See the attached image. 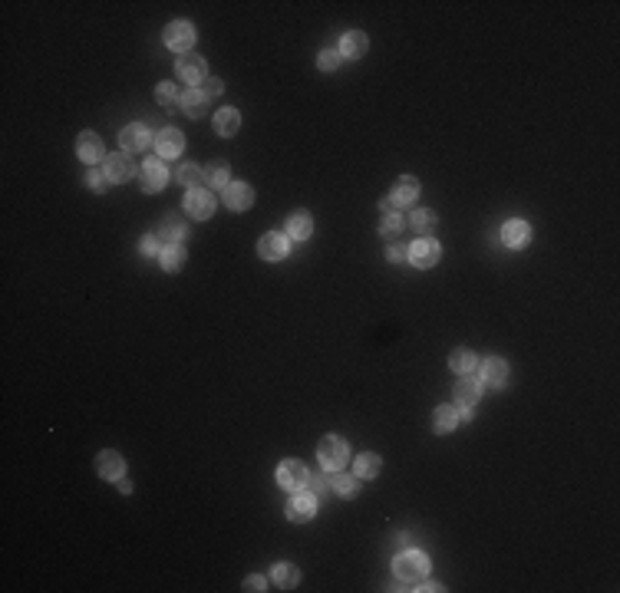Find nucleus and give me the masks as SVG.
Masks as SVG:
<instances>
[{
  "instance_id": "b1692460",
  "label": "nucleus",
  "mask_w": 620,
  "mask_h": 593,
  "mask_svg": "<svg viewBox=\"0 0 620 593\" xmlns=\"http://www.w3.org/2000/svg\"><path fill=\"white\" fill-rule=\"evenodd\" d=\"M379 468H383V462H379V455H373V452H363V455H356V465H353V472H356V478H377L379 475Z\"/></svg>"
},
{
  "instance_id": "4be33fe9",
  "label": "nucleus",
  "mask_w": 620,
  "mask_h": 593,
  "mask_svg": "<svg viewBox=\"0 0 620 593\" xmlns=\"http://www.w3.org/2000/svg\"><path fill=\"white\" fill-rule=\"evenodd\" d=\"M310 231H314V221H310V214H307V212H294L291 218H287V234H291V238L307 241V238H310Z\"/></svg>"
},
{
  "instance_id": "dca6fc26",
  "label": "nucleus",
  "mask_w": 620,
  "mask_h": 593,
  "mask_svg": "<svg viewBox=\"0 0 620 593\" xmlns=\"http://www.w3.org/2000/svg\"><path fill=\"white\" fill-rule=\"evenodd\" d=\"M155 149H159L162 159H172V155H178L185 149V135L178 129H162L155 135Z\"/></svg>"
},
{
  "instance_id": "ddd939ff",
  "label": "nucleus",
  "mask_w": 620,
  "mask_h": 593,
  "mask_svg": "<svg viewBox=\"0 0 620 593\" xmlns=\"http://www.w3.org/2000/svg\"><path fill=\"white\" fill-rule=\"evenodd\" d=\"M96 472L106 478V482H119L126 475V462H122L119 452H99L96 455Z\"/></svg>"
},
{
  "instance_id": "4468645a",
  "label": "nucleus",
  "mask_w": 620,
  "mask_h": 593,
  "mask_svg": "<svg viewBox=\"0 0 620 593\" xmlns=\"http://www.w3.org/2000/svg\"><path fill=\"white\" fill-rule=\"evenodd\" d=\"M478 372H482V382H485V386H505V379H509V362L499 360V356H488V360L478 366Z\"/></svg>"
},
{
  "instance_id": "0eeeda50",
  "label": "nucleus",
  "mask_w": 620,
  "mask_h": 593,
  "mask_svg": "<svg viewBox=\"0 0 620 593\" xmlns=\"http://www.w3.org/2000/svg\"><path fill=\"white\" fill-rule=\"evenodd\" d=\"M135 175V161L129 159V152H112L106 155V178L109 181H129Z\"/></svg>"
},
{
  "instance_id": "7ed1b4c3",
  "label": "nucleus",
  "mask_w": 620,
  "mask_h": 593,
  "mask_svg": "<svg viewBox=\"0 0 620 593\" xmlns=\"http://www.w3.org/2000/svg\"><path fill=\"white\" fill-rule=\"evenodd\" d=\"M277 482H281L284 491H300V488H307V482H310V472H307L304 462L291 458V462H284L277 468Z\"/></svg>"
},
{
  "instance_id": "c9c22d12",
  "label": "nucleus",
  "mask_w": 620,
  "mask_h": 593,
  "mask_svg": "<svg viewBox=\"0 0 620 593\" xmlns=\"http://www.w3.org/2000/svg\"><path fill=\"white\" fill-rule=\"evenodd\" d=\"M413 224H416V231H419V234H429L432 228H436V212L423 208V212L413 214Z\"/></svg>"
},
{
  "instance_id": "393cba45",
  "label": "nucleus",
  "mask_w": 620,
  "mask_h": 593,
  "mask_svg": "<svg viewBox=\"0 0 620 593\" xmlns=\"http://www.w3.org/2000/svg\"><path fill=\"white\" fill-rule=\"evenodd\" d=\"M478 396H482V382H475V379H468V376H462V379L456 382V399L462 405H472V403H478Z\"/></svg>"
},
{
  "instance_id": "7c9ffc66",
  "label": "nucleus",
  "mask_w": 620,
  "mask_h": 593,
  "mask_svg": "<svg viewBox=\"0 0 620 593\" xmlns=\"http://www.w3.org/2000/svg\"><path fill=\"white\" fill-rule=\"evenodd\" d=\"M185 264V247L182 244H172V247H165L162 251V267L165 271H182Z\"/></svg>"
},
{
  "instance_id": "cd10ccee",
  "label": "nucleus",
  "mask_w": 620,
  "mask_h": 593,
  "mask_svg": "<svg viewBox=\"0 0 620 593\" xmlns=\"http://www.w3.org/2000/svg\"><path fill=\"white\" fill-rule=\"evenodd\" d=\"M178 185H185V188H205V171H202V165H182L178 169Z\"/></svg>"
},
{
  "instance_id": "473e14b6",
  "label": "nucleus",
  "mask_w": 620,
  "mask_h": 593,
  "mask_svg": "<svg viewBox=\"0 0 620 593\" xmlns=\"http://www.w3.org/2000/svg\"><path fill=\"white\" fill-rule=\"evenodd\" d=\"M330 488H334L336 494H344V498H353L356 494V475H340L336 472L334 478H330Z\"/></svg>"
},
{
  "instance_id": "f8f14e48",
  "label": "nucleus",
  "mask_w": 620,
  "mask_h": 593,
  "mask_svg": "<svg viewBox=\"0 0 620 593\" xmlns=\"http://www.w3.org/2000/svg\"><path fill=\"white\" fill-rule=\"evenodd\" d=\"M165 178H169V171H165L162 159H149L139 169V181H142V191H159L165 185Z\"/></svg>"
},
{
  "instance_id": "39448f33",
  "label": "nucleus",
  "mask_w": 620,
  "mask_h": 593,
  "mask_svg": "<svg viewBox=\"0 0 620 593\" xmlns=\"http://www.w3.org/2000/svg\"><path fill=\"white\" fill-rule=\"evenodd\" d=\"M119 142H122V152H142L152 145V132H149V126H142V122H129V126L119 132Z\"/></svg>"
},
{
  "instance_id": "f3484780",
  "label": "nucleus",
  "mask_w": 620,
  "mask_h": 593,
  "mask_svg": "<svg viewBox=\"0 0 620 593\" xmlns=\"http://www.w3.org/2000/svg\"><path fill=\"white\" fill-rule=\"evenodd\" d=\"M76 155H80L83 161H99V159H106V152H102V139L96 135V132H83L80 142H76Z\"/></svg>"
},
{
  "instance_id": "a211bd4d",
  "label": "nucleus",
  "mask_w": 620,
  "mask_h": 593,
  "mask_svg": "<svg viewBox=\"0 0 620 593\" xmlns=\"http://www.w3.org/2000/svg\"><path fill=\"white\" fill-rule=\"evenodd\" d=\"M238 129H241V112H238V109H231V106H228V109L214 112V132H218V135L231 139Z\"/></svg>"
},
{
  "instance_id": "5701e85b",
  "label": "nucleus",
  "mask_w": 620,
  "mask_h": 593,
  "mask_svg": "<svg viewBox=\"0 0 620 593\" xmlns=\"http://www.w3.org/2000/svg\"><path fill=\"white\" fill-rule=\"evenodd\" d=\"M182 109L188 112L192 119H198V116L208 112V96H205L202 90H185L182 92Z\"/></svg>"
},
{
  "instance_id": "423d86ee",
  "label": "nucleus",
  "mask_w": 620,
  "mask_h": 593,
  "mask_svg": "<svg viewBox=\"0 0 620 593\" xmlns=\"http://www.w3.org/2000/svg\"><path fill=\"white\" fill-rule=\"evenodd\" d=\"M185 212H188V218H195V221H205V218H212V214H214L212 191H205V188L188 191V198H185Z\"/></svg>"
},
{
  "instance_id": "e433bc0d",
  "label": "nucleus",
  "mask_w": 620,
  "mask_h": 593,
  "mask_svg": "<svg viewBox=\"0 0 620 593\" xmlns=\"http://www.w3.org/2000/svg\"><path fill=\"white\" fill-rule=\"evenodd\" d=\"M317 63H320V70H336V63H340V53H336V50H324Z\"/></svg>"
},
{
  "instance_id": "79ce46f5",
  "label": "nucleus",
  "mask_w": 620,
  "mask_h": 593,
  "mask_svg": "<svg viewBox=\"0 0 620 593\" xmlns=\"http://www.w3.org/2000/svg\"><path fill=\"white\" fill-rule=\"evenodd\" d=\"M244 590H265V577H248V580H244Z\"/></svg>"
},
{
  "instance_id": "c03bdc74",
  "label": "nucleus",
  "mask_w": 620,
  "mask_h": 593,
  "mask_svg": "<svg viewBox=\"0 0 620 593\" xmlns=\"http://www.w3.org/2000/svg\"><path fill=\"white\" fill-rule=\"evenodd\" d=\"M116 484H119V491H122V494H129V491H133V482H129L126 475H122V478H119V482H116Z\"/></svg>"
},
{
  "instance_id": "9d476101",
  "label": "nucleus",
  "mask_w": 620,
  "mask_h": 593,
  "mask_svg": "<svg viewBox=\"0 0 620 593\" xmlns=\"http://www.w3.org/2000/svg\"><path fill=\"white\" fill-rule=\"evenodd\" d=\"M224 204H228L231 212H248V208L255 204V191H251V185L231 181V185L224 188Z\"/></svg>"
},
{
  "instance_id": "c85d7f7f",
  "label": "nucleus",
  "mask_w": 620,
  "mask_h": 593,
  "mask_svg": "<svg viewBox=\"0 0 620 593\" xmlns=\"http://www.w3.org/2000/svg\"><path fill=\"white\" fill-rule=\"evenodd\" d=\"M449 366H452L456 372H462V376H468V372L475 369V353L466 350V346H462V350H452V356H449Z\"/></svg>"
},
{
  "instance_id": "2eb2a0df",
  "label": "nucleus",
  "mask_w": 620,
  "mask_h": 593,
  "mask_svg": "<svg viewBox=\"0 0 620 593\" xmlns=\"http://www.w3.org/2000/svg\"><path fill=\"white\" fill-rule=\"evenodd\" d=\"M178 76H182L185 82H205L208 80V76H205V56L185 53L182 60H178Z\"/></svg>"
},
{
  "instance_id": "aec40b11",
  "label": "nucleus",
  "mask_w": 620,
  "mask_h": 593,
  "mask_svg": "<svg viewBox=\"0 0 620 593\" xmlns=\"http://www.w3.org/2000/svg\"><path fill=\"white\" fill-rule=\"evenodd\" d=\"M366 37L360 30H350V33H344V43H340V56H346V60H360L366 53Z\"/></svg>"
},
{
  "instance_id": "a19ab883",
  "label": "nucleus",
  "mask_w": 620,
  "mask_h": 593,
  "mask_svg": "<svg viewBox=\"0 0 620 593\" xmlns=\"http://www.w3.org/2000/svg\"><path fill=\"white\" fill-rule=\"evenodd\" d=\"M159 247H162V241H159L155 234H149V238H142V254H155V251H159Z\"/></svg>"
},
{
  "instance_id": "1a4fd4ad",
  "label": "nucleus",
  "mask_w": 620,
  "mask_h": 593,
  "mask_svg": "<svg viewBox=\"0 0 620 593\" xmlns=\"http://www.w3.org/2000/svg\"><path fill=\"white\" fill-rule=\"evenodd\" d=\"M409 261L416 264L419 271H429V267H436L439 264V244L432 238H423L409 247Z\"/></svg>"
},
{
  "instance_id": "20e7f679",
  "label": "nucleus",
  "mask_w": 620,
  "mask_h": 593,
  "mask_svg": "<svg viewBox=\"0 0 620 593\" xmlns=\"http://www.w3.org/2000/svg\"><path fill=\"white\" fill-rule=\"evenodd\" d=\"M192 43H195V27L188 20H172L165 27V47L169 50L185 53V50H192Z\"/></svg>"
},
{
  "instance_id": "6ab92c4d",
  "label": "nucleus",
  "mask_w": 620,
  "mask_h": 593,
  "mask_svg": "<svg viewBox=\"0 0 620 593\" xmlns=\"http://www.w3.org/2000/svg\"><path fill=\"white\" fill-rule=\"evenodd\" d=\"M416 195H419V181L413 178V175H403V178L393 185V195H389V198H393L396 204H413L416 202Z\"/></svg>"
},
{
  "instance_id": "f03ea898",
  "label": "nucleus",
  "mask_w": 620,
  "mask_h": 593,
  "mask_svg": "<svg viewBox=\"0 0 620 593\" xmlns=\"http://www.w3.org/2000/svg\"><path fill=\"white\" fill-rule=\"evenodd\" d=\"M317 455H320V465H324V468L340 472V465L346 462V442L336 439V435H327V439H320V445H317Z\"/></svg>"
},
{
  "instance_id": "6e6552de",
  "label": "nucleus",
  "mask_w": 620,
  "mask_h": 593,
  "mask_svg": "<svg viewBox=\"0 0 620 593\" xmlns=\"http://www.w3.org/2000/svg\"><path fill=\"white\" fill-rule=\"evenodd\" d=\"M287 251H291V241H287V234H265L261 241H257V254L265 257V261H284Z\"/></svg>"
},
{
  "instance_id": "4c0bfd02",
  "label": "nucleus",
  "mask_w": 620,
  "mask_h": 593,
  "mask_svg": "<svg viewBox=\"0 0 620 593\" xmlns=\"http://www.w3.org/2000/svg\"><path fill=\"white\" fill-rule=\"evenodd\" d=\"M310 491L314 494H320V491H327V488H330V478H327V475H317V472H310Z\"/></svg>"
},
{
  "instance_id": "a878e982",
  "label": "nucleus",
  "mask_w": 620,
  "mask_h": 593,
  "mask_svg": "<svg viewBox=\"0 0 620 593\" xmlns=\"http://www.w3.org/2000/svg\"><path fill=\"white\" fill-rule=\"evenodd\" d=\"M271 577H274V583L277 587H284V590H294L297 583H300V570H297L294 563H277Z\"/></svg>"
},
{
  "instance_id": "412c9836",
  "label": "nucleus",
  "mask_w": 620,
  "mask_h": 593,
  "mask_svg": "<svg viewBox=\"0 0 620 593\" xmlns=\"http://www.w3.org/2000/svg\"><path fill=\"white\" fill-rule=\"evenodd\" d=\"M531 238V228L525 221H509L502 228V241L509 244V247H525Z\"/></svg>"
},
{
  "instance_id": "72a5a7b5",
  "label": "nucleus",
  "mask_w": 620,
  "mask_h": 593,
  "mask_svg": "<svg viewBox=\"0 0 620 593\" xmlns=\"http://www.w3.org/2000/svg\"><path fill=\"white\" fill-rule=\"evenodd\" d=\"M159 102H162V109H175L178 102H182V96H178V86H172V82H159Z\"/></svg>"
},
{
  "instance_id": "f704fd0d",
  "label": "nucleus",
  "mask_w": 620,
  "mask_h": 593,
  "mask_svg": "<svg viewBox=\"0 0 620 593\" xmlns=\"http://www.w3.org/2000/svg\"><path fill=\"white\" fill-rule=\"evenodd\" d=\"M379 231L387 234V238H396V234L403 231V214L387 212V214H383V221H379Z\"/></svg>"
},
{
  "instance_id": "37998d69",
  "label": "nucleus",
  "mask_w": 620,
  "mask_h": 593,
  "mask_svg": "<svg viewBox=\"0 0 620 593\" xmlns=\"http://www.w3.org/2000/svg\"><path fill=\"white\" fill-rule=\"evenodd\" d=\"M90 185L92 188H106V175H102V171H90Z\"/></svg>"
},
{
  "instance_id": "2f4dec72",
  "label": "nucleus",
  "mask_w": 620,
  "mask_h": 593,
  "mask_svg": "<svg viewBox=\"0 0 620 593\" xmlns=\"http://www.w3.org/2000/svg\"><path fill=\"white\" fill-rule=\"evenodd\" d=\"M155 238H159V241H162V244H169V247H172V244H182V238H185V228H182V224H175L172 218H169V221L162 224V231L155 234Z\"/></svg>"
},
{
  "instance_id": "c756f323",
  "label": "nucleus",
  "mask_w": 620,
  "mask_h": 593,
  "mask_svg": "<svg viewBox=\"0 0 620 593\" xmlns=\"http://www.w3.org/2000/svg\"><path fill=\"white\" fill-rule=\"evenodd\" d=\"M458 425V409L452 405H439L436 409V432H452Z\"/></svg>"
},
{
  "instance_id": "9b49d317",
  "label": "nucleus",
  "mask_w": 620,
  "mask_h": 593,
  "mask_svg": "<svg viewBox=\"0 0 620 593\" xmlns=\"http://www.w3.org/2000/svg\"><path fill=\"white\" fill-rule=\"evenodd\" d=\"M314 511H317V498L310 491H297L294 498H291V504H287V518L291 521H310L314 518Z\"/></svg>"
},
{
  "instance_id": "ea45409f",
  "label": "nucleus",
  "mask_w": 620,
  "mask_h": 593,
  "mask_svg": "<svg viewBox=\"0 0 620 593\" xmlns=\"http://www.w3.org/2000/svg\"><path fill=\"white\" fill-rule=\"evenodd\" d=\"M224 86H221V80H218V76H208V80H205V96H208V99H212V96H218V92H221Z\"/></svg>"
},
{
  "instance_id": "bb28decb",
  "label": "nucleus",
  "mask_w": 620,
  "mask_h": 593,
  "mask_svg": "<svg viewBox=\"0 0 620 593\" xmlns=\"http://www.w3.org/2000/svg\"><path fill=\"white\" fill-rule=\"evenodd\" d=\"M205 185H208V188H228V185H231V178H228V165H224V161H214V165H208V169H205Z\"/></svg>"
},
{
  "instance_id": "58836bf2",
  "label": "nucleus",
  "mask_w": 620,
  "mask_h": 593,
  "mask_svg": "<svg viewBox=\"0 0 620 593\" xmlns=\"http://www.w3.org/2000/svg\"><path fill=\"white\" fill-rule=\"evenodd\" d=\"M387 257H389V261H406V257H409V247H406V244H389V247H387Z\"/></svg>"
},
{
  "instance_id": "f257e3e1",
  "label": "nucleus",
  "mask_w": 620,
  "mask_h": 593,
  "mask_svg": "<svg viewBox=\"0 0 620 593\" xmlns=\"http://www.w3.org/2000/svg\"><path fill=\"white\" fill-rule=\"evenodd\" d=\"M426 573H429V561H426V554H419V551H403L393 561V577L399 583H423Z\"/></svg>"
}]
</instances>
